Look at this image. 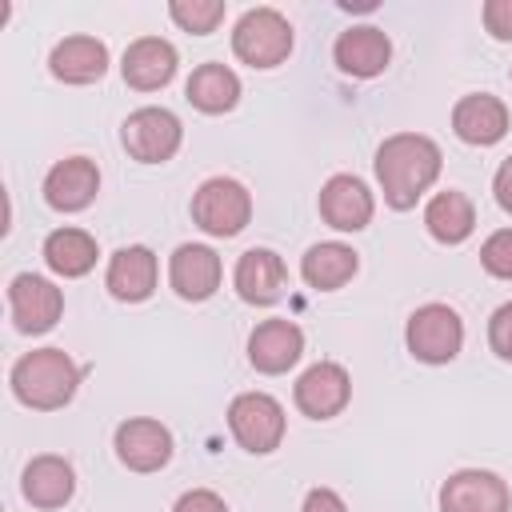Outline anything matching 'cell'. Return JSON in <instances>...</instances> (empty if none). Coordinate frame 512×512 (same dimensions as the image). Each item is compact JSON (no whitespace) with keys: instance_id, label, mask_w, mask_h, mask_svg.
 I'll return each instance as SVG.
<instances>
[{"instance_id":"6da1fadb","label":"cell","mask_w":512,"mask_h":512,"mask_svg":"<svg viewBox=\"0 0 512 512\" xmlns=\"http://www.w3.org/2000/svg\"><path fill=\"white\" fill-rule=\"evenodd\" d=\"M440 144L420 132H396L376 148V180L384 192V204L404 212L412 208L440 176Z\"/></svg>"},{"instance_id":"7a4b0ae2","label":"cell","mask_w":512,"mask_h":512,"mask_svg":"<svg viewBox=\"0 0 512 512\" xmlns=\"http://www.w3.org/2000/svg\"><path fill=\"white\" fill-rule=\"evenodd\" d=\"M80 376L84 368L64 348H36L12 364V392L36 412H56L76 396Z\"/></svg>"},{"instance_id":"3957f363","label":"cell","mask_w":512,"mask_h":512,"mask_svg":"<svg viewBox=\"0 0 512 512\" xmlns=\"http://www.w3.org/2000/svg\"><path fill=\"white\" fill-rule=\"evenodd\" d=\"M232 52L252 68H276L292 52V24L276 8H248L232 28Z\"/></svg>"},{"instance_id":"277c9868","label":"cell","mask_w":512,"mask_h":512,"mask_svg":"<svg viewBox=\"0 0 512 512\" xmlns=\"http://www.w3.org/2000/svg\"><path fill=\"white\" fill-rule=\"evenodd\" d=\"M192 220L208 236H236L252 220V196L232 176H212L192 192Z\"/></svg>"},{"instance_id":"5b68a950","label":"cell","mask_w":512,"mask_h":512,"mask_svg":"<svg viewBox=\"0 0 512 512\" xmlns=\"http://www.w3.org/2000/svg\"><path fill=\"white\" fill-rule=\"evenodd\" d=\"M228 428L244 452L268 456L284 440V408L268 392H240L228 404Z\"/></svg>"},{"instance_id":"8992f818","label":"cell","mask_w":512,"mask_h":512,"mask_svg":"<svg viewBox=\"0 0 512 512\" xmlns=\"http://www.w3.org/2000/svg\"><path fill=\"white\" fill-rule=\"evenodd\" d=\"M404 340H408V352L416 360H424V364H448V360H456V352L464 344V320L448 304H420L408 316Z\"/></svg>"},{"instance_id":"52a82bcc","label":"cell","mask_w":512,"mask_h":512,"mask_svg":"<svg viewBox=\"0 0 512 512\" xmlns=\"http://www.w3.org/2000/svg\"><path fill=\"white\" fill-rule=\"evenodd\" d=\"M180 140H184V128H180V120L168 108H136L124 120V128H120L124 152L132 160H140V164H164V160H172L176 148H180Z\"/></svg>"},{"instance_id":"ba28073f","label":"cell","mask_w":512,"mask_h":512,"mask_svg":"<svg viewBox=\"0 0 512 512\" xmlns=\"http://www.w3.org/2000/svg\"><path fill=\"white\" fill-rule=\"evenodd\" d=\"M8 308L24 336H40V332L56 328V320L64 312V296L52 280H44L36 272H20L8 284Z\"/></svg>"},{"instance_id":"9c48e42d","label":"cell","mask_w":512,"mask_h":512,"mask_svg":"<svg viewBox=\"0 0 512 512\" xmlns=\"http://www.w3.org/2000/svg\"><path fill=\"white\" fill-rule=\"evenodd\" d=\"M440 512H512V492L488 468H460L440 484Z\"/></svg>"},{"instance_id":"30bf717a","label":"cell","mask_w":512,"mask_h":512,"mask_svg":"<svg viewBox=\"0 0 512 512\" xmlns=\"http://www.w3.org/2000/svg\"><path fill=\"white\" fill-rule=\"evenodd\" d=\"M292 396H296V408H300L304 416H312V420H332V416L344 412V404H348V396H352V380H348V372H344L336 360H320V364H312V368L296 380Z\"/></svg>"},{"instance_id":"8fae6325","label":"cell","mask_w":512,"mask_h":512,"mask_svg":"<svg viewBox=\"0 0 512 512\" xmlns=\"http://www.w3.org/2000/svg\"><path fill=\"white\" fill-rule=\"evenodd\" d=\"M116 456L132 472H160L172 460V432L160 420L132 416L116 428Z\"/></svg>"},{"instance_id":"7c38bea8","label":"cell","mask_w":512,"mask_h":512,"mask_svg":"<svg viewBox=\"0 0 512 512\" xmlns=\"http://www.w3.org/2000/svg\"><path fill=\"white\" fill-rule=\"evenodd\" d=\"M372 212H376V200H372V192H368V184L360 176L340 172V176H332L320 188V216L336 232H360V228H368Z\"/></svg>"},{"instance_id":"4fadbf2b","label":"cell","mask_w":512,"mask_h":512,"mask_svg":"<svg viewBox=\"0 0 512 512\" xmlns=\"http://www.w3.org/2000/svg\"><path fill=\"white\" fill-rule=\"evenodd\" d=\"M100 192V168L88 156H68L48 168L44 176V200L56 212H80L96 200Z\"/></svg>"},{"instance_id":"5bb4252c","label":"cell","mask_w":512,"mask_h":512,"mask_svg":"<svg viewBox=\"0 0 512 512\" xmlns=\"http://www.w3.org/2000/svg\"><path fill=\"white\" fill-rule=\"evenodd\" d=\"M332 56H336V68H340L344 76L372 80V76H380V72L388 68V60H392V44H388V36H384L380 28H372V24H356V28H348V32L336 36Z\"/></svg>"},{"instance_id":"9a60e30c","label":"cell","mask_w":512,"mask_h":512,"mask_svg":"<svg viewBox=\"0 0 512 512\" xmlns=\"http://www.w3.org/2000/svg\"><path fill=\"white\" fill-rule=\"evenodd\" d=\"M452 132L464 144H476V148H488V144L504 140V132H508V108H504V100L492 96V92L460 96L456 108H452Z\"/></svg>"},{"instance_id":"2e32d148","label":"cell","mask_w":512,"mask_h":512,"mask_svg":"<svg viewBox=\"0 0 512 512\" xmlns=\"http://www.w3.org/2000/svg\"><path fill=\"white\" fill-rule=\"evenodd\" d=\"M300 352H304V332L292 320H264L248 336V360L264 376L288 372L300 360Z\"/></svg>"},{"instance_id":"e0dca14e","label":"cell","mask_w":512,"mask_h":512,"mask_svg":"<svg viewBox=\"0 0 512 512\" xmlns=\"http://www.w3.org/2000/svg\"><path fill=\"white\" fill-rule=\"evenodd\" d=\"M220 256L208 244H180L168 260V280L180 300H208L220 288Z\"/></svg>"},{"instance_id":"ac0fdd59","label":"cell","mask_w":512,"mask_h":512,"mask_svg":"<svg viewBox=\"0 0 512 512\" xmlns=\"http://www.w3.org/2000/svg\"><path fill=\"white\" fill-rule=\"evenodd\" d=\"M232 284L240 292V300L248 304H276L288 288V272H284V260L272 252V248H248L240 260H236V272H232Z\"/></svg>"},{"instance_id":"d6986e66","label":"cell","mask_w":512,"mask_h":512,"mask_svg":"<svg viewBox=\"0 0 512 512\" xmlns=\"http://www.w3.org/2000/svg\"><path fill=\"white\" fill-rule=\"evenodd\" d=\"M176 64H180V60H176V48H172L168 40H160V36H140V40L128 44L120 72H124V84H128V88H136V92H156V88H164V84L176 76Z\"/></svg>"},{"instance_id":"ffe728a7","label":"cell","mask_w":512,"mask_h":512,"mask_svg":"<svg viewBox=\"0 0 512 512\" xmlns=\"http://www.w3.org/2000/svg\"><path fill=\"white\" fill-rule=\"evenodd\" d=\"M104 284H108V292H112L116 300H124V304L148 300L152 288H156V256H152V248H144V244L120 248V252L108 260Z\"/></svg>"},{"instance_id":"44dd1931","label":"cell","mask_w":512,"mask_h":512,"mask_svg":"<svg viewBox=\"0 0 512 512\" xmlns=\"http://www.w3.org/2000/svg\"><path fill=\"white\" fill-rule=\"evenodd\" d=\"M20 488H24V500L36 504V508H64L76 492V472L64 456H36L28 460L24 476H20Z\"/></svg>"},{"instance_id":"7402d4cb","label":"cell","mask_w":512,"mask_h":512,"mask_svg":"<svg viewBox=\"0 0 512 512\" xmlns=\"http://www.w3.org/2000/svg\"><path fill=\"white\" fill-rule=\"evenodd\" d=\"M48 68L64 84H92L108 72V48L96 36H68L52 48Z\"/></svg>"},{"instance_id":"603a6c76","label":"cell","mask_w":512,"mask_h":512,"mask_svg":"<svg viewBox=\"0 0 512 512\" xmlns=\"http://www.w3.org/2000/svg\"><path fill=\"white\" fill-rule=\"evenodd\" d=\"M356 268H360V256H356L348 244H340V240L312 244V248L304 252V260H300V276H304L312 288H320V292L344 288V284L356 276Z\"/></svg>"},{"instance_id":"cb8c5ba5","label":"cell","mask_w":512,"mask_h":512,"mask_svg":"<svg viewBox=\"0 0 512 512\" xmlns=\"http://www.w3.org/2000/svg\"><path fill=\"white\" fill-rule=\"evenodd\" d=\"M184 96L192 100V108L208 112V116H220V112H232L236 100H240V76L224 64H200L192 76H188V88Z\"/></svg>"},{"instance_id":"d4e9b609","label":"cell","mask_w":512,"mask_h":512,"mask_svg":"<svg viewBox=\"0 0 512 512\" xmlns=\"http://www.w3.org/2000/svg\"><path fill=\"white\" fill-rule=\"evenodd\" d=\"M424 224H428L432 240H440V244H464L472 236V228H476V208H472V200L464 192H452L448 188V192H436L428 200Z\"/></svg>"},{"instance_id":"484cf974","label":"cell","mask_w":512,"mask_h":512,"mask_svg":"<svg viewBox=\"0 0 512 512\" xmlns=\"http://www.w3.org/2000/svg\"><path fill=\"white\" fill-rule=\"evenodd\" d=\"M44 264L56 276H64V280H76V276L92 272V264H96V240L84 228H56L44 240Z\"/></svg>"},{"instance_id":"4316f807","label":"cell","mask_w":512,"mask_h":512,"mask_svg":"<svg viewBox=\"0 0 512 512\" xmlns=\"http://www.w3.org/2000/svg\"><path fill=\"white\" fill-rule=\"evenodd\" d=\"M168 16L192 32V36H208L216 32V24L224 20V0H172L168 4Z\"/></svg>"},{"instance_id":"83f0119b","label":"cell","mask_w":512,"mask_h":512,"mask_svg":"<svg viewBox=\"0 0 512 512\" xmlns=\"http://www.w3.org/2000/svg\"><path fill=\"white\" fill-rule=\"evenodd\" d=\"M480 264H484L488 276H496V280H512V228H500V232H492V236L484 240V248H480Z\"/></svg>"},{"instance_id":"f1b7e54d","label":"cell","mask_w":512,"mask_h":512,"mask_svg":"<svg viewBox=\"0 0 512 512\" xmlns=\"http://www.w3.org/2000/svg\"><path fill=\"white\" fill-rule=\"evenodd\" d=\"M488 344L500 360H512V304H500L488 320Z\"/></svg>"},{"instance_id":"f546056e","label":"cell","mask_w":512,"mask_h":512,"mask_svg":"<svg viewBox=\"0 0 512 512\" xmlns=\"http://www.w3.org/2000/svg\"><path fill=\"white\" fill-rule=\"evenodd\" d=\"M484 28L492 32V40H512V0H488Z\"/></svg>"},{"instance_id":"4dcf8cb0","label":"cell","mask_w":512,"mask_h":512,"mask_svg":"<svg viewBox=\"0 0 512 512\" xmlns=\"http://www.w3.org/2000/svg\"><path fill=\"white\" fill-rule=\"evenodd\" d=\"M172 512H228V504H224L212 488H192V492H184V496L176 500Z\"/></svg>"},{"instance_id":"1f68e13d","label":"cell","mask_w":512,"mask_h":512,"mask_svg":"<svg viewBox=\"0 0 512 512\" xmlns=\"http://www.w3.org/2000/svg\"><path fill=\"white\" fill-rule=\"evenodd\" d=\"M300 512H348V504L340 500V492H332V488H312L308 496H304V508Z\"/></svg>"},{"instance_id":"d6a6232c","label":"cell","mask_w":512,"mask_h":512,"mask_svg":"<svg viewBox=\"0 0 512 512\" xmlns=\"http://www.w3.org/2000/svg\"><path fill=\"white\" fill-rule=\"evenodd\" d=\"M492 192H496V204H500L504 212H512V156L496 168V176H492Z\"/></svg>"}]
</instances>
